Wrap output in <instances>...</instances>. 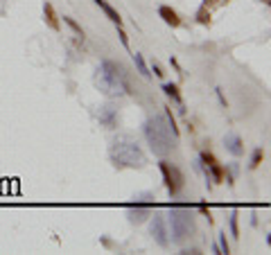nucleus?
Returning a JSON list of instances; mask_svg holds the SVG:
<instances>
[{
	"label": "nucleus",
	"instance_id": "nucleus-1",
	"mask_svg": "<svg viewBox=\"0 0 271 255\" xmlns=\"http://www.w3.org/2000/svg\"><path fill=\"white\" fill-rule=\"evenodd\" d=\"M145 138L150 149L156 156H170L172 151L177 149L179 144V129H177V120L172 115L170 109H165V113H156L145 122Z\"/></svg>",
	"mask_w": 271,
	"mask_h": 255
},
{
	"label": "nucleus",
	"instance_id": "nucleus-2",
	"mask_svg": "<svg viewBox=\"0 0 271 255\" xmlns=\"http://www.w3.org/2000/svg\"><path fill=\"white\" fill-rule=\"evenodd\" d=\"M95 86L100 88L102 95L116 100V97H124L131 93V84H129V75L124 66L118 61H102L95 70Z\"/></svg>",
	"mask_w": 271,
	"mask_h": 255
},
{
	"label": "nucleus",
	"instance_id": "nucleus-3",
	"mask_svg": "<svg viewBox=\"0 0 271 255\" xmlns=\"http://www.w3.org/2000/svg\"><path fill=\"white\" fill-rule=\"evenodd\" d=\"M109 158L118 170H124V167H129V170H143L147 165V156H145L143 147L129 133H118L116 138L111 140Z\"/></svg>",
	"mask_w": 271,
	"mask_h": 255
},
{
	"label": "nucleus",
	"instance_id": "nucleus-4",
	"mask_svg": "<svg viewBox=\"0 0 271 255\" xmlns=\"http://www.w3.org/2000/svg\"><path fill=\"white\" fill-rule=\"evenodd\" d=\"M167 224H170V239L174 244H185L188 239L194 237L197 233V217H194L192 208L183 203L170 205L167 212Z\"/></svg>",
	"mask_w": 271,
	"mask_h": 255
},
{
	"label": "nucleus",
	"instance_id": "nucleus-5",
	"mask_svg": "<svg viewBox=\"0 0 271 255\" xmlns=\"http://www.w3.org/2000/svg\"><path fill=\"white\" fill-rule=\"evenodd\" d=\"M151 212H154V194H151V192L138 194V197L127 205L129 224H136V226L143 224V222H147Z\"/></svg>",
	"mask_w": 271,
	"mask_h": 255
},
{
	"label": "nucleus",
	"instance_id": "nucleus-6",
	"mask_svg": "<svg viewBox=\"0 0 271 255\" xmlns=\"http://www.w3.org/2000/svg\"><path fill=\"white\" fill-rule=\"evenodd\" d=\"M158 167H161V174H163V181H165L167 192H170L172 197H177V194L183 190V185H185V178H183L181 170H179L177 165H172L170 161H165V158L158 163Z\"/></svg>",
	"mask_w": 271,
	"mask_h": 255
},
{
	"label": "nucleus",
	"instance_id": "nucleus-7",
	"mask_svg": "<svg viewBox=\"0 0 271 255\" xmlns=\"http://www.w3.org/2000/svg\"><path fill=\"white\" fill-rule=\"evenodd\" d=\"M197 170H204L206 176L212 178L215 183H224L226 181V170H224V165L217 161L215 154H211V151H201L199 161H197Z\"/></svg>",
	"mask_w": 271,
	"mask_h": 255
},
{
	"label": "nucleus",
	"instance_id": "nucleus-8",
	"mask_svg": "<svg viewBox=\"0 0 271 255\" xmlns=\"http://www.w3.org/2000/svg\"><path fill=\"white\" fill-rule=\"evenodd\" d=\"M150 219V233L154 237V242L163 249L170 246V228H167V217L161 215V212H151Z\"/></svg>",
	"mask_w": 271,
	"mask_h": 255
},
{
	"label": "nucleus",
	"instance_id": "nucleus-9",
	"mask_svg": "<svg viewBox=\"0 0 271 255\" xmlns=\"http://www.w3.org/2000/svg\"><path fill=\"white\" fill-rule=\"evenodd\" d=\"M97 120H100V124L106 129H118L120 113H118V109L113 104H104V106H100V111H97Z\"/></svg>",
	"mask_w": 271,
	"mask_h": 255
},
{
	"label": "nucleus",
	"instance_id": "nucleus-10",
	"mask_svg": "<svg viewBox=\"0 0 271 255\" xmlns=\"http://www.w3.org/2000/svg\"><path fill=\"white\" fill-rule=\"evenodd\" d=\"M224 147H226V151L231 156H235V158H240V156L244 154V142L238 133H226V136H224Z\"/></svg>",
	"mask_w": 271,
	"mask_h": 255
},
{
	"label": "nucleus",
	"instance_id": "nucleus-11",
	"mask_svg": "<svg viewBox=\"0 0 271 255\" xmlns=\"http://www.w3.org/2000/svg\"><path fill=\"white\" fill-rule=\"evenodd\" d=\"M43 21L48 23V28L55 29V32H59V29H61L59 16H57V11H55V7H52V2H48V0L43 2Z\"/></svg>",
	"mask_w": 271,
	"mask_h": 255
},
{
	"label": "nucleus",
	"instance_id": "nucleus-12",
	"mask_svg": "<svg viewBox=\"0 0 271 255\" xmlns=\"http://www.w3.org/2000/svg\"><path fill=\"white\" fill-rule=\"evenodd\" d=\"M158 16H161L170 28H181V16H179L177 9H172V7H167V5H161L158 7Z\"/></svg>",
	"mask_w": 271,
	"mask_h": 255
},
{
	"label": "nucleus",
	"instance_id": "nucleus-13",
	"mask_svg": "<svg viewBox=\"0 0 271 255\" xmlns=\"http://www.w3.org/2000/svg\"><path fill=\"white\" fill-rule=\"evenodd\" d=\"M163 93H165L167 97L174 102V104L181 106V111H185V109H183V97H181V93H179V86H177V84H163Z\"/></svg>",
	"mask_w": 271,
	"mask_h": 255
},
{
	"label": "nucleus",
	"instance_id": "nucleus-14",
	"mask_svg": "<svg viewBox=\"0 0 271 255\" xmlns=\"http://www.w3.org/2000/svg\"><path fill=\"white\" fill-rule=\"evenodd\" d=\"M95 5H97L102 11H104V14H106V18H109V21H113V23H116V25H122V18H120V14H118V11L113 9V7H111L109 2H106V0H95Z\"/></svg>",
	"mask_w": 271,
	"mask_h": 255
},
{
	"label": "nucleus",
	"instance_id": "nucleus-15",
	"mask_svg": "<svg viewBox=\"0 0 271 255\" xmlns=\"http://www.w3.org/2000/svg\"><path fill=\"white\" fill-rule=\"evenodd\" d=\"M133 63H136L138 72H140V75H143L145 79H150V77H151L150 68H147V63H145V59H143V55H140V52H136V55H133Z\"/></svg>",
	"mask_w": 271,
	"mask_h": 255
},
{
	"label": "nucleus",
	"instance_id": "nucleus-16",
	"mask_svg": "<svg viewBox=\"0 0 271 255\" xmlns=\"http://www.w3.org/2000/svg\"><path fill=\"white\" fill-rule=\"evenodd\" d=\"M238 210H233L231 212V219H228V228H231V235L235 239H240V224H238Z\"/></svg>",
	"mask_w": 271,
	"mask_h": 255
},
{
	"label": "nucleus",
	"instance_id": "nucleus-17",
	"mask_svg": "<svg viewBox=\"0 0 271 255\" xmlns=\"http://www.w3.org/2000/svg\"><path fill=\"white\" fill-rule=\"evenodd\" d=\"M262 161H265V151H262V147H258V149H253V154H251L249 167H251V170H255V167H260Z\"/></svg>",
	"mask_w": 271,
	"mask_h": 255
},
{
	"label": "nucleus",
	"instance_id": "nucleus-18",
	"mask_svg": "<svg viewBox=\"0 0 271 255\" xmlns=\"http://www.w3.org/2000/svg\"><path fill=\"white\" fill-rule=\"evenodd\" d=\"M228 2H231V0H204V2H201V7H204V9H208L212 14V9H219V7L228 5Z\"/></svg>",
	"mask_w": 271,
	"mask_h": 255
},
{
	"label": "nucleus",
	"instance_id": "nucleus-19",
	"mask_svg": "<svg viewBox=\"0 0 271 255\" xmlns=\"http://www.w3.org/2000/svg\"><path fill=\"white\" fill-rule=\"evenodd\" d=\"M219 251L224 255L231 253V246H228V242H226V233H219Z\"/></svg>",
	"mask_w": 271,
	"mask_h": 255
},
{
	"label": "nucleus",
	"instance_id": "nucleus-20",
	"mask_svg": "<svg viewBox=\"0 0 271 255\" xmlns=\"http://www.w3.org/2000/svg\"><path fill=\"white\" fill-rule=\"evenodd\" d=\"M63 23H66V25H70V28L75 29V32H77V36H82V39H84V29L79 28V25H77V23H75V21H72L70 16H63Z\"/></svg>",
	"mask_w": 271,
	"mask_h": 255
},
{
	"label": "nucleus",
	"instance_id": "nucleus-21",
	"mask_svg": "<svg viewBox=\"0 0 271 255\" xmlns=\"http://www.w3.org/2000/svg\"><path fill=\"white\" fill-rule=\"evenodd\" d=\"M116 28H118V36H120L122 45H124V48H127V50H129V39H127V32L122 29V25H116Z\"/></svg>",
	"mask_w": 271,
	"mask_h": 255
},
{
	"label": "nucleus",
	"instance_id": "nucleus-22",
	"mask_svg": "<svg viewBox=\"0 0 271 255\" xmlns=\"http://www.w3.org/2000/svg\"><path fill=\"white\" fill-rule=\"evenodd\" d=\"M199 210L204 212L206 215V219H208V224H212V215H211V208H208V205L206 203H199Z\"/></svg>",
	"mask_w": 271,
	"mask_h": 255
},
{
	"label": "nucleus",
	"instance_id": "nucleus-23",
	"mask_svg": "<svg viewBox=\"0 0 271 255\" xmlns=\"http://www.w3.org/2000/svg\"><path fill=\"white\" fill-rule=\"evenodd\" d=\"M190 253L197 255V253H201V251L197 249V246H183V249H181V255H190Z\"/></svg>",
	"mask_w": 271,
	"mask_h": 255
},
{
	"label": "nucleus",
	"instance_id": "nucleus-24",
	"mask_svg": "<svg viewBox=\"0 0 271 255\" xmlns=\"http://www.w3.org/2000/svg\"><path fill=\"white\" fill-rule=\"evenodd\" d=\"M151 70H154L156 77H163V75H165V72H163V68H161V63H158V61L151 63Z\"/></svg>",
	"mask_w": 271,
	"mask_h": 255
},
{
	"label": "nucleus",
	"instance_id": "nucleus-25",
	"mask_svg": "<svg viewBox=\"0 0 271 255\" xmlns=\"http://www.w3.org/2000/svg\"><path fill=\"white\" fill-rule=\"evenodd\" d=\"M5 5H7V0H0V14H5Z\"/></svg>",
	"mask_w": 271,
	"mask_h": 255
}]
</instances>
